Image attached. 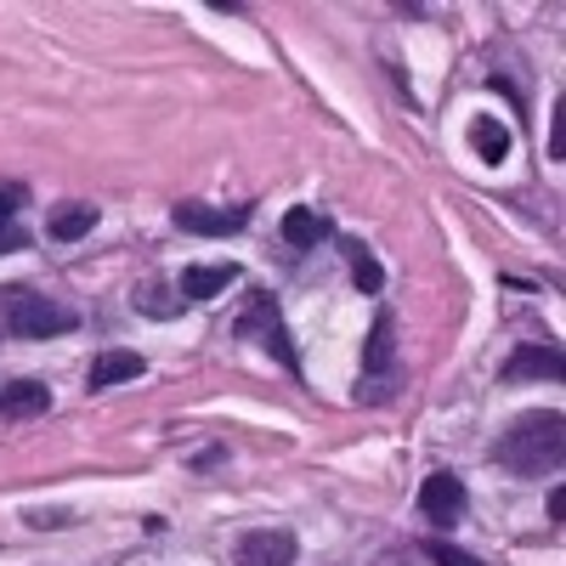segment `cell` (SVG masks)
Masks as SVG:
<instances>
[{
	"label": "cell",
	"instance_id": "obj_1",
	"mask_svg": "<svg viewBox=\"0 0 566 566\" xmlns=\"http://www.w3.org/2000/svg\"><path fill=\"white\" fill-rule=\"evenodd\" d=\"M499 464H510L515 476H549L566 459V419L555 408H533L499 437Z\"/></svg>",
	"mask_w": 566,
	"mask_h": 566
},
{
	"label": "cell",
	"instance_id": "obj_2",
	"mask_svg": "<svg viewBox=\"0 0 566 566\" xmlns=\"http://www.w3.org/2000/svg\"><path fill=\"white\" fill-rule=\"evenodd\" d=\"M74 323H80L74 306H63V301H52V295L29 290V283H7V290H0V335H7V340L69 335Z\"/></svg>",
	"mask_w": 566,
	"mask_h": 566
},
{
	"label": "cell",
	"instance_id": "obj_3",
	"mask_svg": "<svg viewBox=\"0 0 566 566\" xmlns=\"http://www.w3.org/2000/svg\"><path fill=\"white\" fill-rule=\"evenodd\" d=\"M239 335H255V340H261L283 368L301 374V357H295V346H290V328H283V317H277L272 295H250V312L239 317Z\"/></svg>",
	"mask_w": 566,
	"mask_h": 566
},
{
	"label": "cell",
	"instance_id": "obj_4",
	"mask_svg": "<svg viewBox=\"0 0 566 566\" xmlns=\"http://www.w3.org/2000/svg\"><path fill=\"white\" fill-rule=\"evenodd\" d=\"M250 221V205H176V227L181 232H199V239H227Z\"/></svg>",
	"mask_w": 566,
	"mask_h": 566
},
{
	"label": "cell",
	"instance_id": "obj_5",
	"mask_svg": "<svg viewBox=\"0 0 566 566\" xmlns=\"http://www.w3.org/2000/svg\"><path fill=\"white\" fill-rule=\"evenodd\" d=\"M419 510H424V522L453 527L459 515H464V482L453 476V470H437V476H424V488H419Z\"/></svg>",
	"mask_w": 566,
	"mask_h": 566
},
{
	"label": "cell",
	"instance_id": "obj_6",
	"mask_svg": "<svg viewBox=\"0 0 566 566\" xmlns=\"http://www.w3.org/2000/svg\"><path fill=\"white\" fill-rule=\"evenodd\" d=\"M295 549L290 527H255L239 538V566H295Z\"/></svg>",
	"mask_w": 566,
	"mask_h": 566
},
{
	"label": "cell",
	"instance_id": "obj_7",
	"mask_svg": "<svg viewBox=\"0 0 566 566\" xmlns=\"http://www.w3.org/2000/svg\"><path fill=\"white\" fill-rule=\"evenodd\" d=\"M397 323H391V312H380L374 317V328H368V346H363V380L374 386V380H386L391 374V363H397Z\"/></svg>",
	"mask_w": 566,
	"mask_h": 566
},
{
	"label": "cell",
	"instance_id": "obj_8",
	"mask_svg": "<svg viewBox=\"0 0 566 566\" xmlns=\"http://www.w3.org/2000/svg\"><path fill=\"white\" fill-rule=\"evenodd\" d=\"M560 346H522L504 363V380H560Z\"/></svg>",
	"mask_w": 566,
	"mask_h": 566
},
{
	"label": "cell",
	"instance_id": "obj_9",
	"mask_svg": "<svg viewBox=\"0 0 566 566\" xmlns=\"http://www.w3.org/2000/svg\"><path fill=\"white\" fill-rule=\"evenodd\" d=\"M283 239H290L295 250H317L323 239H335V221H328L323 210H312V205H295L290 216H283Z\"/></svg>",
	"mask_w": 566,
	"mask_h": 566
},
{
	"label": "cell",
	"instance_id": "obj_10",
	"mask_svg": "<svg viewBox=\"0 0 566 566\" xmlns=\"http://www.w3.org/2000/svg\"><path fill=\"white\" fill-rule=\"evenodd\" d=\"M148 368L136 352H103V357H91V368H85V391H108V386H119V380H136V374Z\"/></svg>",
	"mask_w": 566,
	"mask_h": 566
},
{
	"label": "cell",
	"instance_id": "obj_11",
	"mask_svg": "<svg viewBox=\"0 0 566 566\" xmlns=\"http://www.w3.org/2000/svg\"><path fill=\"white\" fill-rule=\"evenodd\" d=\"M52 408V391H45L40 380H12V386H0V413L7 419H34Z\"/></svg>",
	"mask_w": 566,
	"mask_h": 566
},
{
	"label": "cell",
	"instance_id": "obj_12",
	"mask_svg": "<svg viewBox=\"0 0 566 566\" xmlns=\"http://www.w3.org/2000/svg\"><path fill=\"white\" fill-rule=\"evenodd\" d=\"M232 283H239V266H187L181 272V295L187 301H210V295H221V290H232Z\"/></svg>",
	"mask_w": 566,
	"mask_h": 566
},
{
	"label": "cell",
	"instance_id": "obj_13",
	"mask_svg": "<svg viewBox=\"0 0 566 566\" xmlns=\"http://www.w3.org/2000/svg\"><path fill=\"white\" fill-rule=\"evenodd\" d=\"M470 148H476V159H488V165L510 159V125H499L493 114L470 119Z\"/></svg>",
	"mask_w": 566,
	"mask_h": 566
},
{
	"label": "cell",
	"instance_id": "obj_14",
	"mask_svg": "<svg viewBox=\"0 0 566 566\" xmlns=\"http://www.w3.org/2000/svg\"><path fill=\"white\" fill-rule=\"evenodd\" d=\"M91 227H97V205H63V210H52V221H45V232H52L57 244L85 239Z\"/></svg>",
	"mask_w": 566,
	"mask_h": 566
},
{
	"label": "cell",
	"instance_id": "obj_15",
	"mask_svg": "<svg viewBox=\"0 0 566 566\" xmlns=\"http://www.w3.org/2000/svg\"><path fill=\"white\" fill-rule=\"evenodd\" d=\"M340 250H346V261H352V277H357V290H363V295H380V290H386V272H380V261H374V255H368V250H363L357 239H346Z\"/></svg>",
	"mask_w": 566,
	"mask_h": 566
},
{
	"label": "cell",
	"instance_id": "obj_16",
	"mask_svg": "<svg viewBox=\"0 0 566 566\" xmlns=\"http://www.w3.org/2000/svg\"><path fill=\"white\" fill-rule=\"evenodd\" d=\"M424 549H431L437 566H482L476 555H464V549H453V544H424Z\"/></svg>",
	"mask_w": 566,
	"mask_h": 566
},
{
	"label": "cell",
	"instance_id": "obj_17",
	"mask_svg": "<svg viewBox=\"0 0 566 566\" xmlns=\"http://www.w3.org/2000/svg\"><path fill=\"white\" fill-rule=\"evenodd\" d=\"M29 244V232L18 227V221H0V255H12V250H23Z\"/></svg>",
	"mask_w": 566,
	"mask_h": 566
},
{
	"label": "cell",
	"instance_id": "obj_18",
	"mask_svg": "<svg viewBox=\"0 0 566 566\" xmlns=\"http://www.w3.org/2000/svg\"><path fill=\"white\" fill-rule=\"evenodd\" d=\"M566 154V119H560V103H555V130H549V159Z\"/></svg>",
	"mask_w": 566,
	"mask_h": 566
},
{
	"label": "cell",
	"instance_id": "obj_19",
	"mask_svg": "<svg viewBox=\"0 0 566 566\" xmlns=\"http://www.w3.org/2000/svg\"><path fill=\"white\" fill-rule=\"evenodd\" d=\"M0 221H18V187H0Z\"/></svg>",
	"mask_w": 566,
	"mask_h": 566
}]
</instances>
